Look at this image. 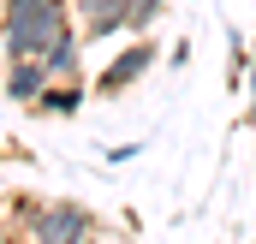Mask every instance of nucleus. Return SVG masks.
<instances>
[{
  "mask_svg": "<svg viewBox=\"0 0 256 244\" xmlns=\"http://www.w3.org/2000/svg\"><path fill=\"white\" fill-rule=\"evenodd\" d=\"M66 30H78L72 0L66 6H0V48H6V60H18V54L42 60Z\"/></svg>",
  "mask_w": 256,
  "mask_h": 244,
  "instance_id": "f257e3e1",
  "label": "nucleus"
},
{
  "mask_svg": "<svg viewBox=\"0 0 256 244\" xmlns=\"http://www.w3.org/2000/svg\"><path fill=\"white\" fill-rule=\"evenodd\" d=\"M24 232L42 238V244H84V238H102V214L60 196V202H36L30 220H24Z\"/></svg>",
  "mask_w": 256,
  "mask_h": 244,
  "instance_id": "f03ea898",
  "label": "nucleus"
},
{
  "mask_svg": "<svg viewBox=\"0 0 256 244\" xmlns=\"http://www.w3.org/2000/svg\"><path fill=\"white\" fill-rule=\"evenodd\" d=\"M155 60H161V42H155V36H131L126 48H120L114 60L102 66V78H96V96H126L131 84H143V78L155 72Z\"/></svg>",
  "mask_w": 256,
  "mask_h": 244,
  "instance_id": "7ed1b4c3",
  "label": "nucleus"
},
{
  "mask_svg": "<svg viewBox=\"0 0 256 244\" xmlns=\"http://www.w3.org/2000/svg\"><path fill=\"white\" fill-rule=\"evenodd\" d=\"M72 18H78L84 42H108V36H126V0H72Z\"/></svg>",
  "mask_w": 256,
  "mask_h": 244,
  "instance_id": "20e7f679",
  "label": "nucleus"
},
{
  "mask_svg": "<svg viewBox=\"0 0 256 244\" xmlns=\"http://www.w3.org/2000/svg\"><path fill=\"white\" fill-rule=\"evenodd\" d=\"M6 102H18V108H36V96L48 90V66L36 60V54H18V60H6Z\"/></svg>",
  "mask_w": 256,
  "mask_h": 244,
  "instance_id": "39448f33",
  "label": "nucleus"
},
{
  "mask_svg": "<svg viewBox=\"0 0 256 244\" xmlns=\"http://www.w3.org/2000/svg\"><path fill=\"white\" fill-rule=\"evenodd\" d=\"M84 78H48V90L36 96V114H48V120H72V114H84Z\"/></svg>",
  "mask_w": 256,
  "mask_h": 244,
  "instance_id": "423d86ee",
  "label": "nucleus"
},
{
  "mask_svg": "<svg viewBox=\"0 0 256 244\" xmlns=\"http://www.w3.org/2000/svg\"><path fill=\"white\" fill-rule=\"evenodd\" d=\"M84 48H90V42H84V30H66L60 42H54V48L42 54L48 78H84Z\"/></svg>",
  "mask_w": 256,
  "mask_h": 244,
  "instance_id": "0eeeda50",
  "label": "nucleus"
},
{
  "mask_svg": "<svg viewBox=\"0 0 256 244\" xmlns=\"http://www.w3.org/2000/svg\"><path fill=\"white\" fill-rule=\"evenodd\" d=\"M173 0H126V36H149L161 18H167Z\"/></svg>",
  "mask_w": 256,
  "mask_h": 244,
  "instance_id": "6e6552de",
  "label": "nucleus"
},
{
  "mask_svg": "<svg viewBox=\"0 0 256 244\" xmlns=\"http://www.w3.org/2000/svg\"><path fill=\"white\" fill-rule=\"evenodd\" d=\"M137 149H143V143H114V149H108V161H114V167H126V161H137Z\"/></svg>",
  "mask_w": 256,
  "mask_h": 244,
  "instance_id": "1a4fd4ad",
  "label": "nucleus"
},
{
  "mask_svg": "<svg viewBox=\"0 0 256 244\" xmlns=\"http://www.w3.org/2000/svg\"><path fill=\"white\" fill-rule=\"evenodd\" d=\"M167 60H173V66H191V42H185V36H179V42H173V48H167Z\"/></svg>",
  "mask_w": 256,
  "mask_h": 244,
  "instance_id": "9d476101",
  "label": "nucleus"
},
{
  "mask_svg": "<svg viewBox=\"0 0 256 244\" xmlns=\"http://www.w3.org/2000/svg\"><path fill=\"white\" fill-rule=\"evenodd\" d=\"M250 125H256V36H250Z\"/></svg>",
  "mask_w": 256,
  "mask_h": 244,
  "instance_id": "9b49d317",
  "label": "nucleus"
},
{
  "mask_svg": "<svg viewBox=\"0 0 256 244\" xmlns=\"http://www.w3.org/2000/svg\"><path fill=\"white\" fill-rule=\"evenodd\" d=\"M6 6H66V0H6Z\"/></svg>",
  "mask_w": 256,
  "mask_h": 244,
  "instance_id": "f8f14e48",
  "label": "nucleus"
}]
</instances>
